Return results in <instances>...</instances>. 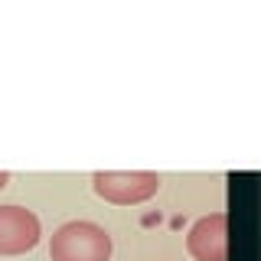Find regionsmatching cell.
I'll return each mask as SVG.
<instances>
[{
    "label": "cell",
    "mask_w": 261,
    "mask_h": 261,
    "mask_svg": "<svg viewBox=\"0 0 261 261\" xmlns=\"http://www.w3.org/2000/svg\"><path fill=\"white\" fill-rule=\"evenodd\" d=\"M53 261H111V235L88 219H72L49 239Z\"/></svg>",
    "instance_id": "6da1fadb"
},
{
    "label": "cell",
    "mask_w": 261,
    "mask_h": 261,
    "mask_svg": "<svg viewBox=\"0 0 261 261\" xmlns=\"http://www.w3.org/2000/svg\"><path fill=\"white\" fill-rule=\"evenodd\" d=\"M92 190L114 206H137L157 196L160 176L147 170H98L92 173Z\"/></svg>",
    "instance_id": "7a4b0ae2"
},
{
    "label": "cell",
    "mask_w": 261,
    "mask_h": 261,
    "mask_svg": "<svg viewBox=\"0 0 261 261\" xmlns=\"http://www.w3.org/2000/svg\"><path fill=\"white\" fill-rule=\"evenodd\" d=\"M186 251L196 261H225L228 258V216L225 212H209L196 219L190 235H186Z\"/></svg>",
    "instance_id": "3957f363"
},
{
    "label": "cell",
    "mask_w": 261,
    "mask_h": 261,
    "mask_svg": "<svg viewBox=\"0 0 261 261\" xmlns=\"http://www.w3.org/2000/svg\"><path fill=\"white\" fill-rule=\"evenodd\" d=\"M39 242V219L23 206H0V255H23Z\"/></svg>",
    "instance_id": "277c9868"
},
{
    "label": "cell",
    "mask_w": 261,
    "mask_h": 261,
    "mask_svg": "<svg viewBox=\"0 0 261 261\" xmlns=\"http://www.w3.org/2000/svg\"><path fill=\"white\" fill-rule=\"evenodd\" d=\"M7 183H10V173H7V170H0V190H4Z\"/></svg>",
    "instance_id": "5b68a950"
}]
</instances>
